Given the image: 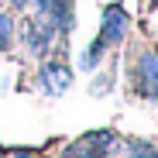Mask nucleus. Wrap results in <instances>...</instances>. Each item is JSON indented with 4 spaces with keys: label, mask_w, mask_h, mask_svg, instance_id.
Instances as JSON below:
<instances>
[{
    "label": "nucleus",
    "mask_w": 158,
    "mask_h": 158,
    "mask_svg": "<svg viewBox=\"0 0 158 158\" xmlns=\"http://www.w3.org/2000/svg\"><path fill=\"white\" fill-rule=\"evenodd\" d=\"M52 35H55V28L48 24L45 14H41V17H31V21H24V41H28V48L38 52V55L52 45Z\"/></svg>",
    "instance_id": "f257e3e1"
},
{
    "label": "nucleus",
    "mask_w": 158,
    "mask_h": 158,
    "mask_svg": "<svg viewBox=\"0 0 158 158\" xmlns=\"http://www.w3.org/2000/svg\"><path fill=\"white\" fill-rule=\"evenodd\" d=\"M138 89L148 100H158V55H144L138 62Z\"/></svg>",
    "instance_id": "f03ea898"
},
{
    "label": "nucleus",
    "mask_w": 158,
    "mask_h": 158,
    "mask_svg": "<svg viewBox=\"0 0 158 158\" xmlns=\"http://www.w3.org/2000/svg\"><path fill=\"white\" fill-rule=\"evenodd\" d=\"M110 134H89V138H83V141H76L69 151H65V158H100L103 155V148H110Z\"/></svg>",
    "instance_id": "7ed1b4c3"
},
{
    "label": "nucleus",
    "mask_w": 158,
    "mask_h": 158,
    "mask_svg": "<svg viewBox=\"0 0 158 158\" xmlns=\"http://www.w3.org/2000/svg\"><path fill=\"white\" fill-rule=\"evenodd\" d=\"M69 83H72V72H69L62 62L45 65V72H41V86H45V93L59 96V93H65V89H69Z\"/></svg>",
    "instance_id": "20e7f679"
},
{
    "label": "nucleus",
    "mask_w": 158,
    "mask_h": 158,
    "mask_svg": "<svg viewBox=\"0 0 158 158\" xmlns=\"http://www.w3.org/2000/svg\"><path fill=\"white\" fill-rule=\"evenodd\" d=\"M124 28H127V17L120 7H110L107 14H103V31H100V41L103 45H117L124 38Z\"/></svg>",
    "instance_id": "39448f33"
},
{
    "label": "nucleus",
    "mask_w": 158,
    "mask_h": 158,
    "mask_svg": "<svg viewBox=\"0 0 158 158\" xmlns=\"http://www.w3.org/2000/svg\"><path fill=\"white\" fill-rule=\"evenodd\" d=\"M131 158H158V151L151 144H141V141H131Z\"/></svg>",
    "instance_id": "423d86ee"
},
{
    "label": "nucleus",
    "mask_w": 158,
    "mask_h": 158,
    "mask_svg": "<svg viewBox=\"0 0 158 158\" xmlns=\"http://www.w3.org/2000/svg\"><path fill=\"white\" fill-rule=\"evenodd\" d=\"M10 35H14L10 17H4V14H0V48H7V45H10Z\"/></svg>",
    "instance_id": "0eeeda50"
}]
</instances>
